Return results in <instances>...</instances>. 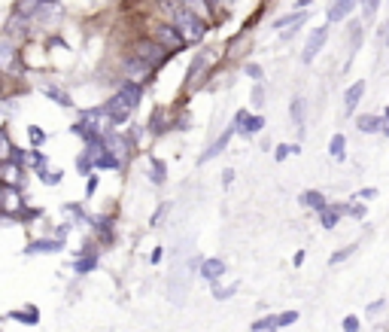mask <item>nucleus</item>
<instances>
[{
  "label": "nucleus",
  "instance_id": "1",
  "mask_svg": "<svg viewBox=\"0 0 389 332\" xmlns=\"http://www.w3.org/2000/svg\"><path fill=\"white\" fill-rule=\"evenodd\" d=\"M140 95H143V86H140V82H122V89H119L116 95L104 104V110H107V122L110 125L128 122V116L134 113V107L140 104Z\"/></svg>",
  "mask_w": 389,
  "mask_h": 332
},
{
  "label": "nucleus",
  "instance_id": "2",
  "mask_svg": "<svg viewBox=\"0 0 389 332\" xmlns=\"http://www.w3.org/2000/svg\"><path fill=\"white\" fill-rule=\"evenodd\" d=\"M171 25L186 37V43H198V40H204V34H207V22L198 16V10H192V6H186V3H176Z\"/></svg>",
  "mask_w": 389,
  "mask_h": 332
},
{
  "label": "nucleus",
  "instance_id": "3",
  "mask_svg": "<svg viewBox=\"0 0 389 332\" xmlns=\"http://www.w3.org/2000/svg\"><path fill=\"white\" fill-rule=\"evenodd\" d=\"M134 49H137L134 55H137V58H143L150 67H161L167 61V49L158 46L155 40H137V46H134Z\"/></svg>",
  "mask_w": 389,
  "mask_h": 332
},
{
  "label": "nucleus",
  "instance_id": "4",
  "mask_svg": "<svg viewBox=\"0 0 389 332\" xmlns=\"http://www.w3.org/2000/svg\"><path fill=\"white\" fill-rule=\"evenodd\" d=\"M155 43L165 46L167 52H180V49L186 46V37H182L174 25H161V27H155Z\"/></svg>",
  "mask_w": 389,
  "mask_h": 332
},
{
  "label": "nucleus",
  "instance_id": "5",
  "mask_svg": "<svg viewBox=\"0 0 389 332\" xmlns=\"http://www.w3.org/2000/svg\"><path fill=\"white\" fill-rule=\"evenodd\" d=\"M152 70L155 67H150L143 58H137V55H128V58H125V74H128V82H140V86H143V80H150Z\"/></svg>",
  "mask_w": 389,
  "mask_h": 332
},
{
  "label": "nucleus",
  "instance_id": "6",
  "mask_svg": "<svg viewBox=\"0 0 389 332\" xmlns=\"http://www.w3.org/2000/svg\"><path fill=\"white\" fill-rule=\"evenodd\" d=\"M325 40H329V27H316V31L310 34L307 46H304V52H301V61H304V65H314V58L320 55V49L325 46Z\"/></svg>",
  "mask_w": 389,
  "mask_h": 332
},
{
  "label": "nucleus",
  "instance_id": "7",
  "mask_svg": "<svg viewBox=\"0 0 389 332\" xmlns=\"http://www.w3.org/2000/svg\"><path fill=\"white\" fill-rule=\"evenodd\" d=\"M210 61H213V52H204V55H198V58H195V65L189 67V76H186V89H195V86H201V80H204V70L210 67Z\"/></svg>",
  "mask_w": 389,
  "mask_h": 332
},
{
  "label": "nucleus",
  "instance_id": "8",
  "mask_svg": "<svg viewBox=\"0 0 389 332\" xmlns=\"http://www.w3.org/2000/svg\"><path fill=\"white\" fill-rule=\"evenodd\" d=\"M235 129L244 131L246 137H252V134H259L261 129H265V119H261V116H250L246 110H240L237 116H235Z\"/></svg>",
  "mask_w": 389,
  "mask_h": 332
},
{
  "label": "nucleus",
  "instance_id": "9",
  "mask_svg": "<svg viewBox=\"0 0 389 332\" xmlns=\"http://www.w3.org/2000/svg\"><path fill=\"white\" fill-rule=\"evenodd\" d=\"M222 274H225V263H222L219 256H213V259H204V263H201V278L207 280V284H213V287H216Z\"/></svg>",
  "mask_w": 389,
  "mask_h": 332
},
{
  "label": "nucleus",
  "instance_id": "10",
  "mask_svg": "<svg viewBox=\"0 0 389 332\" xmlns=\"http://www.w3.org/2000/svg\"><path fill=\"white\" fill-rule=\"evenodd\" d=\"M64 241H58V238H40V241H31L25 247L27 256H37V253H58Z\"/></svg>",
  "mask_w": 389,
  "mask_h": 332
},
{
  "label": "nucleus",
  "instance_id": "11",
  "mask_svg": "<svg viewBox=\"0 0 389 332\" xmlns=\"http://www.w3.org/2000/svg\"><path fill=\"white\" fill-rule=\"evenodd\" d=\"M304 22H307V12L298 10V12H292V16H280L277 22H274V27H289V31L283 34V40H286V37H292V34H295V27H301Z\"/></svg>",
  "mask_w": 389,
  "mask_h": 332
},
{
  "label": "nucleus",
  "instance_id": "12",
  "mask_svg": "<svg viewBox=\"0 0 389 332\" xmlns=\"http://www.w3.org/2000/svg\"><path fill=\"white\" fill-rule=\"evenodd\" d=\"M235 131H237V129H235V125H231V129H225L222 134H219V140H213V144H210V150L201 155V165H204V162H210V159H216V155L222 153L225 146H228V140H231V134H235Z\"/></svg>",
  "mask_w": 389,
  "mask_h": 332
},
{
  "label": "nucleus",
  "instance_id": "13",
  "mask_svg": "<svg viewBox=\"0 0 389 332\" xmlns=\"http://www.w3.org/2000/svg\"><path fill=\"white\" fill-rule=\"evenodd\" d=\"M359 0H335V3L329 6V22H341V19H346L353 10H356Z\"/></svg>",
  "mask_w": 389,
  "mask_h": 332
},
{
  "label": "nucleus",
  "instance_id": "14",
  "mask_svg": "<svg viewBox=\"0 0 389 332\" xmlns=\"http://www.w3.org/2000/svg\"><path fill=\"white\" fill-rule=\"evenodd\" d=\"M362 95H365V80H359V82H353L350 89H346V95H344V104H346V113H353L359 107V101H362Z\"/></svg>",
  "mask_w": 389,
  "mask_h": 332
},
{
  "label": "nucleus",
  "instance_id": "15",
  "mask_svg": "<svg viewBox=\"0 0 389 332\" xmlns=\"http://www.w3.org/2000/svg\"><path fill=\"white\" fill-rule=\"evenodd\" d=\"M10 320H19V323H27V327H37L40 323V311L37 308H19V311H10Z\"/></svg>",
  "mask_w": 389,
  "mask_h": 332
},
{
  "label": "nucleus",
  "instance_id": "16",
  "mask_svg": "<svg viewBox=\"0 0 389 332\" xmlns=\"http://www.w3.org/2000/svg\"><path fill=\"white\" fill-rule=\"evenodd\" d=\"M301 204L304 208H314V210H322L329 208V204H325V195L322 192H316V189H307V192H301Z\"/></svg>",
  "mask_w": 389,
  "mask_h": 332
},
{
  "label": "nucleus",
  "instance_id": "17",
  "mask_svg": "<svg viewBox=\"0 0 389 332\" xmlns=\"http://www.w3.org/2000/svg\"><path fill=\"white\" fill-rule=\"evenodd\" d=\"M97 263H101V256H97V253H89V256L73 259V272L76 274H89L91 268H97Z\"/></svg>",
  "mask_w": 389,
  "mask_h": 332
},
{
  "label": "nucleus",
  "instance_id": "18",
  "mask_svg": "<svg viewBox=\"0 0 389 332\" xmlns=\"http://www.w3.org/2000/svg\"><path fill=\"white\" fill-rule=\"evenodd\" d=\"M329 155L338 162H344V155H346V137L344 134H335V137L329 140Z\"/></svg>",
  "mask_w": 389,
  "mask_h": 332
},
{
  "label": "nucleus",
  "instance_id": "19",
  "mask_svg": "<svg viewBox=\"0 0 389 332\" xmlns=\"http://www.w3.org/2000/svg\"><path fill=\"white\" fill-rule=\"evenodd\" d=\"M19 208V192H16V186H6L3 189V210H6V217H12V210Z\"/></svg>",
  "mask_w": 389,
  "mask_h": 332
},
{
  "label": "nucleus",
  "instance_id": "20",
  "mask_svg": "<svg viewBox=\"0 0 389 332\" xmlns=\"http://www.w3.org/2000/svg\"><path fill=\"white\" fill-rule=\"evenodd\" d=\"M356 125H359V129H362L365 134H371V131H377L380 125H384V119H380V116H359Z\"/></svg>",
  "mask_w": 389,
  "mask_h": 332
},
{
  "label": "nucleus",
  "instance_id": "21",
  "mask_svg": "<svg viewBox=\"0 0 389 332\" xmlns=\"http://www.w3.org/2000/svg\"><path fill=\"white\" fill-rule=\"evenodd\" d=\"M150 171H152V183H155V186H161V183H165V177H167L165 162H161V159H150Z\"/></svg>",
  "mask_w": 389,
  "mask_h": 332
},
{
  "label": "nucleus",
  "instance_id": "22",
  "mask_svg": "<svg viewBox=\"0 0 389 332\" xmlns=\"http://www.w3.org/2000/svg\"><path fill=\"white\" fill-rule=\"evenodd\" d=\"M274 329H280V323H277V317H271V314L252 323V332H274Z\"/></svg>",
  "mask_w": 389,
  "mask_h": 332
},
{
  "label": "nucleus",
  "instance_id": "23",
  "mask_svg": "<svg viewBox=\"0 0 389 332\" xmlns=\"http://www.w3.org/2000/svg\"><path fill=\"white\" fill-rule=\"evenodd\" d=\"M119 165H122V159H116V155H110V153H107V155H101V159H97V165H95V168H97V171H116Z\"/></svg>",
  "mask_w": 389,
  "mask_h": 332
},
{
  "label": "nucleus",
  "instance_id": "24",
  "mask_svg": "<svg viewBox=\"0 0 389 332\" xmlns=\"http://www.w3.org/2000/svg\"><path fill=\"white\" fill-rule=\"evenodd\" d=\"M43 91H46L49 98H52V101H58L61 107H70V98H67V95H64V91H61L58 86H52V82H49V86H43Z\"/></svg>",
  "mask_w": 389,
  "mask_h": 332
},
{
  "label": "nucleus",
  "instance_id": "25",
  "mask_svg": "<svg viewBox=\"0 0 389 332\" xmlns=\"http://www.w3.org/2000/svg\"><path fill=\"white\" fill-rule=\"evenodd\" d=\"M353 253H356V244H346L344 250H335V253H331V256H329V265H338V263H344V259H350Z\"/></svg>",
  "mask_w": 389,
  "mask_h": 332
},
{
  "label": "nucleus",
  "instance_id": "26",
  "mask_svg": "<svg viewBox=\"0 0 389 332\" xmlns=\"http://www.w3.org/2000/svg\"><path fill=\"white\" fill-rule=\"evenodd\" d=\"M338 220H341V217H338V214H335V210H331V208H325L322 214H320V223H322V229H335V225H338Z\"/></svg>",
  "mask_w": 389,
  "mask_h": 332
},
{
  "label": "nucleus",
  "instance_id": "27",
  "mask_svg": "<svg viewBox=\"0 0 389 332\" xmlns=\"http://www.w3.org/2000/svg\"><path fill=\"white\" fill-rule=\"evenodd\" d=\"M235 293H237V284H231V287H219V284H216V287H213V296H216L219 302H222V299H231Z\"/></svg>",
  "mask_w": 389,
  "mask_h": 332
},
{
  "label": "nucleus",
  "instance_id": "28",
  "mask_svg": "<svg viewBox=\"0 0 389 332\" xmlns=\"http://www.w3.org/2000/svg\"><path fill=\"white\" fill-rule=\"evenodd\" d=\"M295 320H298V311H283V314H277V323H280V327H292Z\"/></svg>",
  "mask_w": 389,
  "mask_h": 332
},
{
  "label": "nucleus",
  "instance_id": "29",
  "mask_svg": "<svg viewBox=\"0 0 389 332\" xmlns=\"http://www.w3.org/2000/svg\"><path fill=\"white\" fill-rule=\"evenodd\" d=\"M289 113H292V119H295V122H304V101H301V98H295V101H292V110H289Z\"/></svg>",
  "mask_w": 389,
  "mask_h": 332
},
{
  "label": "nucleus",
  "instance_id": "30",
  "mask_svg": "<svg viewBox=\"0 0 389 332\" xmlns=\"http://www.w3.org/2000/svg\"><path fill=\"white\" fill-rule=\"evenodd\" d=\"M274 153H277V155H274V159H277V162H283V159H289V155H292V153H298V146L280 144V146H277V150H274Z\"/></svg>",
  "mask_w": 389,
  "mask_h": 332
},
{
  "label": "nucleus",
  "instance_id": "31",
  "mask_svg": "<svg viewBox=\"0 0 389 332\" xmlns=\"http://www.w3.org/2000/svg\"><path fill=\"white\" fill-rule=\"evenodd\" d=\"M40 177H43L49 186H55V183H61V171H46V168H40Z\"/></svg>",
  "mask_w": 389,
  "mask_h": 332
},
{
  "label": "nucleus",
  "instance_id": "32",
  "mask_svg": "<svg viewBox=\"0 0 389 332\" xmlns=\"http://www.w3.org/2000/svg\"><path fill=\"white\" fill-rule=\"evenodd\" d=\"M27 134H31V140H34V144H37V146L46 140V131L40 129V125H31V129H27Z\"/></svg>",
  "mask_w": 389,
  "mask_h": 332
},
{
  "label": "nucleus",
  "instance_id": "33",
  "mask_svg": "<svg viewBox=\"0 0 389 332\" xmlns=\"http://www.w3.org/2000/svg\"><path fill=\"white\" fill-rule=\"evenodd\" d=\"M377 6H380V0H362V12H365V19H371L374 12H377Z\"/></svg>",
  "mask_w": 389,
  "mask_h": 332
},
{
  "label": "nucleus",
  "instance_id": "34",
  "mask_svg": "<svg viewBox=\"0 0 389 332\" xmlns=\"http://www.w3.org/2000/svg\"><path fill=\"white\" fill-rule=\"evenodd\" d=\"M252 104H256V107L265 104V86H261V82H256V89H252Z\"/></svg>",
  "mask_w": 389,
  "mask_h": 332
},
{
  "label": "nucleus",
  "instance_id": "35",
  "mask_svg": "<svg viewBox=\"0 0 389 332\" xmlns=\"http://www.w3.org/2000/svg\"><path fill=\"white\" fill-rule=\"evenodd\" d=\"M344 332H359V317H344Z\"/></svg>",
  "mask_w": 389,
  "mask_h": 332
},
{
  "label": "nucleus",
  "instance_id": "36",
  "mask_svg": "<svg viewBox=\"0 0 389 332\" xmlns=\"http://www.w3.org/2000/svg\"><path fill=\"white\" fill-rule=\"evenodd\" d=\"M244 74H246V76H252V80H261V67H259V65H246V67H244Z\"/></svg>",
  "mask_w": 389,
  "mask_h": 332
},
{
  "label": "nucleus",
  "instance_id": "37",
  "mask_svg": "<svg viewBox=\"0 0 389 332\" xmlns=\"http://www.w3.org/2000/svg\"><path fill=\"white\" fill-rule=\"evenodd\" d=\"M350 217H356V220H362V217H365V208H362V204H350Z\"/></svg>",
  "mask_w": 389,
  "mask_h": 332
},
{
  "label": "nucleus",
  "instance_id": "38",
  "mask_svg": "<svg viewBox=\"0 0 389 332\" xmlns=\"http://www.w3.org/2000/svg\"><path fill=\"white\" fill-rule=\"evenodd\" d=\"M380 43H384V46H389V22H384V25H380Z\"/></svg>",
  "mask_w": 389,
  "mask_h": 332
},
{
  "label": "nucleus",
  "instance_id": "39",
  "mask_svg": "<svg viewBox=\"0 0 389 332\" xmlns=\"http://www.w3.org/2000/svg\"><path fill=\"white\" fill-rule=\"evenodd\" d=\"M222 183H225V186L235 183V171H231V168H225V171H222Z\"/></svg>",
  "mask_w": 389,
  "mask_h": 332
},
{
  "label": "nucleus",
  "instance_id": "40",
  "mask_svg": "<svg viewBox=\"0 0 389 332\" xmlns=\"http://www.w3.org/2000/svg\"><path fill=\"white\" fill-rule=\"evenodd\" d=\"M189 3H198V12H207V6H210V0H189Z\"/></svg>",
  "mask_w": 389,
  "mask_h": 332
},
{
  "label": "nucleus",
  "instance_id": "41",
  "mask_svg": "<svg viewBox=\"0 0 389 332\" xmlns=\"http://www.w3.org/2000/svg\"><path fill=\"white\" fill-rule=\"evenodd\" d=\"M95 189H97V174H91V177H89V186H86V192L91 195V192H95Z\"/></svg>",
  "mask_w": 389,
  "mask_h": 332
},
{
  "label": "nucleus",
  "instance_id": "42",
  "mask_svg": "<svg viewBox=\"0 0 389 332\" xmlns=\"http://www.w3.org/2000/svg\"><path fill=\"white\" fill-rule=\"evenodd\" d=\"M161 253H165V250H161V247H155V250H152V256H150V259H152V263H161Z\"/></svg>",
  "mask_w": 389,
  "mask_h": 332
},
{
  "label": "nucleus",
  "instance_id": "43",
  "mask_svg": "<svg viewBox=\"0 0 389 332\" xmlns=\"http://www.w3.org/2000/svg\"><path fill=\"white\" fill-rule=\"evenodd\" d=\"M380 308H384V299H380V302H374V305H371V308H368V314H377V311H380Z\"/></svg>",
  "mask_w": 389,
  "mask_h": 332
},
{
  "label": "nucleus",
  "instance_id": "44",
  "mask_svg": "<svg viewBox=\"0 0 389 332\" xmlns=\"http://www.w3.org/2000/svg\"><path fill=\"white\" fill-rule=\"evenodd\" d=\"M374 195H377L374 189H362V192H359V199H374Z\"/></svg>",
  "mask_w": 389,
  "mask_h": 332
},
{
  "label": "nucleus",
  "instance_id": "45",
  "mask_svg": "<svg viewBox=\"0 0 389 332\" xmlns=\"http://www.w3.org/2000/svg\"><path fill=\"white\" fill-rule=\"evenodd\" d=\"M210 3H216V6H222V10H225V6H231L235 0H210Z\"/></svg>",
  "mask_w": 389,
  "mask_h": 332
},
{
  "label": "nucleus",
  "instance_id": "46",
  "mask_svg": "<svg viewBox=\"0 0 389 332\" xmlns=\"http://www.w3.org/2000/svg\"><path fill=\"white\" fill-rule=\"evenodd\" d=\"M43 3H55V0H43Z\"/></svg>",
  "mask_w": 389,
  "mask_h": 332
},
{
  "label": "nucleus",
  "instance_id": "47",
  "mask_svg": "<svg viewBox=\"0 0 389 332\" xmlns=\"http://www.w3.org/2000/svg\"><path fill=\"white\" fill-rule=\"evenodd\" d=\"M386 119H389V110H386Z\"/></svg>",
  "mask_w": 389,
  "mask_h": 332
},
{
  "label": "nucleus",
  "instance_id": "48",
  "mask_svg": "<svg viewBox=\"0 0 389 332\" xmlns=\"http://www.w3.org/2000/svg\"><path fill=\"white\" fill-rule=\"evenodd\" d=\"M386 134H389V129H386Z\"/></svg>",
  "mask_w": 389,
  "mask_h": 332
}]
</instances>
